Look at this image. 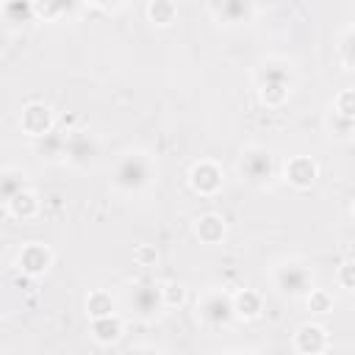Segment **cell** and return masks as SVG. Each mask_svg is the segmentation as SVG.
<instances>
[{
  "mask_svg": "<svg viewBox=\"0 0 355 355\" xmlns=\"http://www.w3.org/2000/svg\"><path fill=\"white\" fill-rule=\"evenodd\" d=\"M153 180H155V164H153V158H150L147 153H141V150L125 153V155L116 161L114 172H111V183H114V189H116L119 194H139V191H144Z\"/></svg>",
  "mask_w": 355,
  "mask_h": 355,
  "instance_id": "6da1fadb",
  "label": "cell"
},
{
  "mask_svg": "<svg viewBox=\"0 0 355 355\" xmlns=\"http://www.w3.org/2000/svg\"><path fill=\"white\" fill-rule=\"evenodd\" d=\"M272 286L288 300H305V294L313 288V269L297 258L280 261L272 269Z\"/></svg>",
  "mask_w": 355,
  "mask_h": 355,
  "instance_id": "7a4b0ae2",
  "label": "cell"
},
{
  "mask_svg": "<svg viewBox=\"0 0 355 355\" xmlns=\"http://www.w3.org/2000/svg\"><path fill=\"white\" fill-rule=\"evenodd\" d=\"M197 319L211 327V330H222L236 319L233 311V294L222 291V288H211L197 300Z\"/></svg>",
  "mask_w": 355,
  "mask_h": 355,
  "instance_id": "3957f363",
  "label": "cell"
},
{
  "mask_svg": "<svg viewBox=\"0 0 355 355\" xmlns=\"http://www.w3.org/2000/svg\"><path fill=\"white\" fill-rule=\"evenodd\" d=\"M125 305L133 316L139 319H153L158 316L166 305H164V294H161V283L153 280H139L125 291Z\"/></svg>",
  "mask_w": 355,
  "mask_h": 355,
  "instance_id": "277c9868",
  "label": "cell"
},
{
  "mask_svg": "<svg viewBox=\"0 0 355 355\" xmlns=\"http://www.w3.org/2000/svg\"><path fill=\"white\" fill-rule=\"evenodd\" d=\"M239 172H241V178H244L247 183L263 186V183L275 175V158H272V153H269L266 147L250 144V147H244L241 155H239Z\"/></svg>",
  "mask_w": 355,
  "mask_h": 355,
  "instance_id": "5b68a950",
  "label": "cell"
},
{
  "mask_svg": "<svg viewBox=\"0 0 355 355\" xmlns=\"http://www.w3.org/2000/svg\"><path fill=\"white\" fill-rule=\"evenodd\" d=\"M189 186H191V191L200 194V197H214V194H219L222 186H225V172H222V166H219L216 161L200 158V161H194L191 169H189Z\"/></svg>",
  "mask_w": 355,
  "mask_h": 355,
  "instance_id": "8992f818",
  "label": "cell"
},
{
  "mask_svg": "<svg viewBox=\"0 0 355 355\" xmlns=\"http://www.w3.org/2000/svg\"><path fill=\"white\" fill-rule=\"evenodd\" d=\"M19 128H22L25 136L42 139L50 130H55V114H53V108L47 103H39V100L25 103L22 111H19Z\"/></svg>",
  "mask_w": 355,
  "mask_h": 355,
  "instance_id": "52a82bcc",
  "label": "cell"
},
{
  "mask_svg": "<svg viewBox=\"0 0 355 355\" xmlns=\"http://www.w3.org/2000/svg\"><path fill=\"white\" fill-rule=\"evenodd\" d=\"M53 261H55L53 250H50L47 244H42V241H28V244H22V250L17 252V269H19L22 275H28V277H42V275H47L50 266H53Z\"/></svg>",
  "mask_w": 355,
  "mask_h": 355,
  "instance_id": "ba28073f",
  "label": "cell"
},
{
  "mask_svg": "<svg viewBox=\"0 0 355 355\" xmlns=\"http://www.w3.org/2000/svg\"><path fill=\"white\" fill-rule=\"evenodd\" d=\"M283 180L291 189H297V191H308L319 180V164H316V158H311V155H291V158H286V164H283Z\"/></svg>",
  "mask_w": 355,
  "mask_h": 355,
  "instance_id": "9c48e42d",
  "label": "cell"
},
{
  "mask_svg": "<svg viewBox=\"0 0 355 355\" xmlns=\"http://www.w3.org/2000/svg\"><path fill=\"white\" fill-rule=\"evenodd\" d=\"M291 347L300 352V355H319L330 347V336H327V327L319 324V322H305L294 330V338H291Z\"/></svg>",
  "mask_w": 355,
  "mask_h": 355,
  "instance_id": "30bf717a",
  "label": "cell"
},
{
  "mask_svg": "<svg viewBox=\"0 0 355 355\" xmlns=\"http://www.w3.org/2000/svg\"><path fill=\"white\" fill-rule=\"evenodd\" d=\"M97 153V141L92 133L86 130H67V153H64V161L75 164V166H83L92 161V155Z\"/></svg>",
  "mask_w": 355,
  "mask_h": 355,
  "instance_id": "8fae6325",
  "label": "cell"
},
{
  "mask_svg": "<svg viewBox=\"0 0 355 355\" xmlns=\"http://www.w3.org/2000/svg\"><path fill=\"white\" fill-rule=\"evenodd\" d=\"M89 333H92L94 344H100V347H111V344H116V341L122 338V333H125V322H122L119 313L97 316V319L89 322Z\"/></svg>",
  "mask_w": 355,
  "mask_h": 355,
  "instance_id": "7c38bea8",
  "label": "cell"
},
{
  "mask_svg": "<svg viewBox=\"0 0 355 355\" xmlns=\"http://www.w3.org/2000/svg\"><path fill=\"white\" fill-rule=\"evenodd\" d=\"M194 236L200 239V244L216 247V244L225 241L227 225H225V219H222L219 214H200V216L194 219Z\"/></svg>",
  "mask_w": 355,
  "mask_h": 355,
  "instance_id": "4fadbf2b",
  "label": "cell"
},
{
  "mask_svg": "<svg viewBox=\"0 0 355 355\" xmlns=\"http://www.w3.org/2000/svg\"><path fill=\"white\" fill-rule=\"evenodd\" d=\"M214 14L222 25H244L255 14V0H222L214 3Z\"/></svg>",
  "mask_w": 355,
  "mask_h": 355,
  "instance_id": "5bb4252c",
  "label": "cell"
},
{
  "mask_svg": "<svg viewBox=\"0 0 355 355\" xmlns=\"http://www.w3.org/2000/svg\"><path fill=\"white\" fill-rule=\"evenodd\" d=\"M6 205V214L11 216V219H17V222H28V219H33L36 214H39V208H42V202H39V194L36 191H31L28 186L22 189V191H17L8 202H3Z\"/></svg>",
  "mask_w": 355,
  "mask_h": 355,
  "instance_id": "9a60e30c",
  "label": "cell"
},
{
  "mask_svg": "<svg viewBox=\"0 0 355 355\" xmlns=\"http://www.w3.org/2000/svg\"><path fill=\"white\" fill-rule=\"evenodd\" d=\"M233 311L239 322H255L263 313V297L255 288H239L233 294Z\"/></svg>",
  "mask_w": 355,
  "mask_h": 355,
  "instance_id": "2e32d148",
  "label": "cell"
},
{
  "mask_svg": "<svg viewBox=\"0 0 355 355\" xmlns=\"http://www.w3.org/2000/svg\"><path fill=\"white\" fill-rule=\"evenodd\" d=\"M255 80L258 83H288V86H294V69H291V64H286L280 58H269L258 67Z\"/></svg>",
  "mask_w": 355,
  "mask_h": 355,
  "instance_id": "e0dca14e",
  "label": "cell"
},
{
  "mask_svg": "<svg viewBox=\"0 0 355 355\" xmlns=\"http://www.w3.org/2000/svg\"><path fill=\"white\" fill-rule=\"evenodd\" d=\"M83 308H86V316L89 319H97V316H108V313H116V300L111 297V291L105 288H92L83 300Z\"/></svg>",
  "mask_w": 355,
  "mask_h": 355,
  "instance_id": "ac0fdd59",
  "label": "cell"
},
{
  "mask_svg": "<svg viewBox=\"0 0 355 355\" xmlns=\"http://www.w3.org/2000/svg\"><path fill=\"white\" fill-rule=\"evenodd\" d=\"M147 19L155 28H169L178 19V3L175 0H150L147 3Z\"/></svg>",
  "mask_w": 355,
  "mask_h": 355,
  "instance_id": "d6986e66",
  "label": "cell"
},
{
  "mask_svg": "<svg viewBox=\"0 0 355 355\" xmlns=\"http://www.w3.org/2000/svg\"><path fill=\"white\" fill-rule=\"evenodd\" d=\"M36 153L42 158H64V153H67V130H50L47 136L36 139Z\"/></svg>",
  "mask_w": 355,
  "mask_h": 355,
  "instance_id": "ffe728a7",
  "label": "cell"
},
{
  "mask_svg": "<svg viewBox=\"0 0 355 355\" xmlns=\"http://www.w3.org/2000/svg\"><path fill=\"white\" fill-rule=\"evenodd\" d=\"M3 17L11 25H25V22L36 19L33 0H3Z\"/></svg>",
  "mask_w": 355,
  "mask_h": 355,
  "instance_id": "44dd1931",
  "label": "cell"
},
{
  "mask_svg": "<svg viewBox=\"0 0 355 355\" xmlns=\"http://www.w3.org/2000/svg\"><path fill=\"white\" fill-rule=\"evenodd\" d=\"M36 19L42 22H55L72 11V0H33Z\"/></svg>",
  "mask_w": 355,
  "mask_h": 355,
  "instance_id": "7402d4cb",
  "label": "cell"
},
{
  "mask_svg": "<svg viewBox=\"0 0 355 355\" xmlns=\"http://www.w3.org/2000/svg\"><path fill=\"white\" fill-rule=\"evenodd\" d=\"M258 97L266 108H280L291 97V86L288 83H258Z\"/></svg>",
  "mask_w": 355,
  "mask_h": 355,
  "instance_id": "603a6c76",
  "label": "cell"
},
{
  "mask_svg": "<svg viewBox=\"0 0 355 355\" xmlns=\"http://www.w3.org/2000/svg\"><path fill=\"white\" fill-rule=\"evenodd\" d=\"M22 189H25V172L14 169V166H6L3 175H0V197H3V202H8Z\"/></svg>",
  "mask_w": 355,
  "mask_h": 355,
  "instance_id": "cb8c5ba5",
  "label": "cell"
},
{
  "mask_svg": "<svg viewBox=\"0 0 355 355\" xmlns=\"http://www.w3.org/2000/svg\"><path fill=\"white\" fill-rule=\"evenodd\" d=\"M305 305H308L311 313L324 316V313L333 311V294H330L327 288H316V286H313V288L305 294Z\"/></svg>",
  "mask_w": 355,
  "mask_h": 355,
  "instance_id": "d4e9b609",
  "label": "cell"
},
{
  "mask_svg": "<svg viewBox=\"0 0 355 355\" xmlns=\"http://www.w3.org/2000/svg\"><path fill=\"white\" fill-rule=\"evenodd\" d=\"M333 114L355 122V89H341L336 97H333Z\"/></svg>",
  "mask_w": 355,
  "mask_h": 355,
  "instance_id": "484cf974",
  "label": "cell"
},
{
  "mask_svg": "<svg viewBox=\"0 0 355 355\" xmlns=\"http://www.w3.org/2000/svg\"><path fill=\"white\" fill-rule=\"evenodd\" d=\"M161 294H164V305L166 308H180L186 302V286L178 280H166L161 283Z\"/></svg>",
  "mask_w": 355,
  "mask_h": 355,
  "instance_id": "4316f807",
  "label": "cell"
},
{
  "mask_svg": "<svg viewBox=\"0 0 355 355\" xmlns=\"http://www.w3.org/2000/svg\"><path fill=\"white\" fill-rule=\"evenodd\" d=\"M338 58L347 69H355V28H349L338 42Z\"/></svg>",
  "mask_w": 355,
  "mask_h": 355,
  "instance_id": "83f0119b",
  "label": "cell"
},
{
  "mask_svg": "<svg viewBox=\"0 0 355 355\" xmlns=\"http://www.w3.org/2000/svg\"><path fill=\"white\" fill-rule=\"evenodd\" d=\"M133 261H136L139 266H155V263H158V250H155L153 244H139V247L133 250Z\"/></svg>",
  "mask_w": 355,
  "mask_h": 355,
  "instance_id": "f1b7e54d",
  "label": "cell"
},
{
  "mask_svg": "<svg viewBox=\"0 0 355 355\" xmlns=\"http://www.w3.org/2000/svg\"><path fill=\"white\" fill-rule=\"evenodd\" d=\"M336 280H338L341 288L355 291V261H344V263L338 266V272H336Z\"/></svg>",
  "mask_w": 355,
  "mask_h": 355,
  "instance_id": "f546056e",
  "label": "cell"
},
{
  "mask_svg": "<svg viewBox=\"0 0 355 355\" xmlns=\"http://www.w3.org/2000/svg\"><path fill=\"white\" fill-rule=\"evenodd\" d=\"M92 6H97V8H103V11H116L119 6H125L128 0H89Z\"/></svg>",
  "mask_w": 355,
  "mask_h": 355,
  "instance_id": "4dcf8cb0",
  "label": "cell"
},
{
  "mask_svg": "<svg viewBox=\"0 0 355 355\" xmlns=\"http://www.w3.org/2000/svg\"><path fill=\"white\" fill-rule=\"evenodd\" d=\"M352 216H355V202H352Z\"/></svg>",
  "mask_w": 355,
  "mask_h": 355,
  "instance_id": "1f68e13d",
  "label": "cell"
},
{
  "mask_svg": "<svg viewBox=\"0 0 355 355\" xmlns=\"http://www.w3.org/2000/svg\"><path fill=\"white\" fill-rule=\"evenodd\" d=\"M211 3H222V0H211Z\"/></svg>",
  "mask_w": 355,
  "mask_h": 355,
  "instance_id": "d6a6232c",
  "label": "cell"
}]
</instances>
